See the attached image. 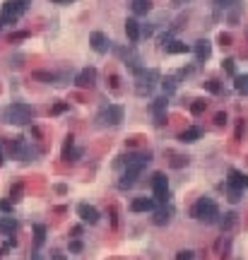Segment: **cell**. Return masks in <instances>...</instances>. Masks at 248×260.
I'll list each match as a JSON object with an SVG mask.
<instances>
[{"label":"cell","instance_id":"1","mask_svg":"<svg viewBox=\"0 0 248 260\" xmlns=\"http://www.w3.org/2000/svg\"><path fill=\"white\" fill-rule=\"evenodd\" d=\"M36 116V111H34L29 104H10V106L5 108V123H10V125H29Z\"/></svg>","mask_w":248,"mask_h":260},{"label":"cell","instance_id":"2","mask_svg":"<svg viewBox=\"0 0 248 260\" xmlns=\"http://www.w3.org/2000/svg\"><path fill=\"white\" fill-rule=\"evenodd\" d=\"M191 217L198 219V222H205V224H212L217 222V217H219V207L212 198H200L193 207H191Z\"/></svg>","mask_w":248,"mask_h":260},{"label":"cell","instance_id":"3","mask_svg":"<svg viewBox=\"0 0 248 260\" xmlns=\"http://www.w3.org/2000/svg\"><path fill=\"white\" fill-rule=\"evenodd\" d=\"M133 75H135V82H138V94H142V97L150 94L152 87L159 82V73H157L154 68H150V70H147V68H135Z\"/></svg>","mask_w":248,"mask_h":260},{"label":"cell","instance_id":"4","mask_svg":"<svg viewBox=\"0 0 248 260\" xmlns=\"http://www.w3.org/2000/svg\"><path fill=\"white\" fill-rule=\"evenodd\" d=\"M24 12H27V8L22 5L20 0H5L3 10H0V20H3V24H17Z\"/></svg>","mask_w":248,"mask_h":260},{"label":"cell","instance_id":"5","mask_svg":"<svg viewBox=\"0 0 248 260\" xmlns=\"http://www.w3.org/2000/svg\"><path fill=\"white\" fill-rule=\"evenodd\" d=\"M152 198L159 205H166V200H169V178H166V173L157 171L152 176Z\"/></svg>","mask_w":248,"mask_h":260},{"label":"cell","instance_id":"6","mask_svg":"<svg viewBox=\"0 0 248 260\" xmlns=\"http://www.w3.org/2000/svg\"><path fill=\"white\" fill-rule=\"evenodd\" d=\"M10 154L15 159H20V162H29V159H34L39 154V150H34L24 138H15V140H10Z\"/></svg>","mask_w":248,"mask_h":260},{"label":"cell","instance_id":"7","mask_svg":"<svg viewBox=\"0 0 248 260\" xmlns=\"http://www.w3.org/2000/svg\"><path fill=\"white\" fill-rule=\"evenodd\" d=\"M99 120L104 123V125H111V128H116L123 123V106L118 104H108L99 111Z\"/></svg>","mask_w":248,"mask_h":260},{"label":"cell","instance_id":"8","mask_svg":"<svg viewBox=\"0 0 248 260\" xmlns=\"http://www.w3.org/2000/svg\"><path fill=\"white\" fill-rule=\"evenodd\" d=\"M97 85V68H85L75 75V87L80 89H92Z\"/></svg>","mask_w":248,"mask_h":260},{"label":"cell","instance_id":"9","mask_svg":"<svg viewBox=\"0 0 248 260\" xmlns=\"http://www.w3.org/2000/svg\"><path fill=\"white\" fill-rule=\"evenodd\" d=\"M77 217L85 222V224H97L101 215H99V210L94 205H89V203H80L77 205Z\"/></svg>","mask_w":248,"mask_h":260},{"label":"cell","instance_id":"10","mask_svg":"<svg viewBox=\"0 0 248 260\" xmlns=\"http://www.w3.org/2000/svg\"><path fill=\"white\" fill-rule=\"evenodd\" d=\"M89 46H92V51H97V53H108V48H111L108 36L104 32H92L89 34Z\"/></svg>","mask_w":248,"mask_h":260},{"label":"cell","instance_id":"11","mask_svg":"<svg viewBox=\"0 0 248 260\" xmlns=\"http://www.w3.org/2000/svg\"><path fill=\"white\" fill-rule=\"evenodd\" d=\"M227 188H234V190H246L248 188V176L243 171H236V169H231L229 171V178H227Z\"/></svg>","mask_w":248,"mask_h":260},{"label":"cell","instance_id":"12","mask_svg":"<svg viewBox=\"0 0 248 260\" xmlns=\"http://www.w3.org/2000/svg\"><path fill=\"white\" fill-rule=\"evenodd\" d=\"M80 157H82V150H77L75 138H73V135H68V138H65V145H63V159L65 162H77Z\"/></svg>","mask_w":248,"mask_h":260},{"label":"cell","instance_id":"13","mask_svg":"<svg viewBox=\"0 0 248 260\" xmlns=\"http://www.w3.org/2000/svg\"><path fill=\"white\" fill-rule=\"evenodd\" d=\"M157 207V200L154 198H135L133 203H130V212H152Z\"/></svg>","mask_w":248,"mask_h":260},{"label":"cell","instance_id":"14","mask_svg":"<svg viewBox=\"0 0 248 260\" xmlns=\"http://www.w3.org/2000/svg\"><path fill=\"white\" fill-rule=\"evenodd\" d=\"M166 106H169V101L166 97H159L152 101V113H154V118H157V125H164V118H166Z\"/></svg>","mask_w":248,"mask_h":260},{"label":"cell","instance_id":"15","mask_svg":"<svg viewBox=\"0 0 248 260\" xmlns=\"http://www.w3.org/2000/svg\"><path fill=\"white\" fill-rule=\"evenodd\" d=\"M152 222H154L157 227H166V224L171 222V210L166 205L154 207V210H152Z\"/></svg>","mask_w":248,"mask_h":260},{"label":"cell","instance_id":"16","mask_svg":"<svg viewBox=\"0 0 248 260\" xmlns=\"http://www.w3.org/2000/svg\"><path fill=\"white\" fill-rule=\"evenodd\" d=\"M193 51H195V58L203 63V60H207V58L212 55V46H210V41H207V39H200V41L193 46Z\"/></svg>","mask_w":248,"mask_h":260},{"label":"cell","instance_id":"17","mask_svg":"<svg viewBox=\"0 0 248 260\" xmlns=\"http://www.w3.org/2000/svg\"><path fill=\"white\" fill-rule=\"evenodd\" d=\"M126 34H128V41L130 43H138L140 41V22L138 20H126Z\"/></svg>","mask_w":248,"mask_h":260},{"label":"cell","instance_id":"18","mask_svg":"<svg viewBox=\"0 0 248 260\" xmlns=\"http://www.w3.org/2000/svg\"><path fill=\"white\" fill-rule=\"evenodd\" d=\"M138 176H140L138 171L126 169V171H123V176H120V181H118V188H120V190H128V188H133V185L138 183Z\"/></svg>","mask_w":248,"mask_h":260},{"label":"cell","instance_id":"19","mask_svg":"<svg viewBox=\"0 0 248 260\" xmlns=\"http://www.w3.org/2000/svg\"><path fill=\"white\" fill-rule=\"evenodd\" d=\"M200 138H203V130L195 128V125H193V128H185L183 133H178V140L185 142V145H191V142H198Z\"/></svg>","mask_w":248,"mask_h":260},{"label":"cell","instance_id":"20","mask_svg":"<svg viewBox=\"0 0 248 260\" xmlns=\"http://www.w3.org/2000/svg\"><path fill=\"white\" fill-rule=\"evenodd\" d=\"M15 231H17V219L15 217H0V234L12 236Z\"/></svg>","mask_w":248,"mask_h":260},{"label":"cell","instance_id":"21","mask_svg":"<svg viewBox=\"0 0 248 260\" xmlns=\"http://www.w3.org/2000/svg\"><path fill=\"white\" fill-rule=\"evenodd\" d=\"M164 51L166 53H171V55H178V53H188L191 51V46L183 41H169L166 46H164Z\"/></svg>","mask_w":248,"mask_h":260},{"label":"cell","instance_id":"22","mask_svg":"<svg viewBox=\"0 0 248 260\" xmlns=\"http://www.w3.org/2000/svg\"><path fill=\"white\" fill-rule=\"evenodd\" d=\"M236 222H238L236 212H227V215L219 219V227H222V231H231V229L236 227Z\"/></svg>","mask_w":248,"mask_h":260},{"label":"cell","instance_id":"23","mask_svg":"<svg viewBox=\"0 0 248 260\" xmlns=\"http://www.w3.org/2000/svg\"><path fill=\"white\" fill-rule=\"evenodd\" d=\"M152 10V0H133V12L135 15H147Z\"/></svg>","mask_w":248,"mask_h":260},{"label":"cell","instance_id":"24","mask_svg":"<svg viewBox=\"0 0 248 260\" xmlns=\"http://www.w3.org/2000/svg\"><path fill=\"white\" fill-rule=\"evenodd\" d=\"M234 87H236L238 94H246L248 97V73L246 75H234Z\"/></svg>","mask_w":248,"mask_h":260},{"label":"cell","instance_id":"25","mask_svg":"<svg viewBox=\"0 0 248 260\" xmlns=\"http://www.w3.org/2000/svg\"><path fill=\"white\" fill-rule=\"evenodd\" d=\"M34 243L43 246L46 243V227L43 224H34Z\"/></svg>","mask_w":248,"mask_h":260},{"label":"cell","instance_id":"26","mask_svg":"<svg viewBox=\"0 0 248 260\" xmlns=\"http://www.w3.org/2000/svg\"><path fill=\"white\" fill-rule=\"evenodd\" d=\"M32 77L34 80H39V82H46V85L55 82V73H48V70H36Z\"/></svg>","mask_w":248,"mask_h":260},{"label":"cell","instance_id":"27","mask_svg":"<svg viewBox=\"0 0 248 260\" xmlns=\"http://www.w3.org/2000/svg\"><path fill=\"white\" fill-rule=\"evenodd\" d=\"M162 87H164V94H173L176 87H178V80H176V77H164Z\"/></svg>","mask_w":248,"mask_h":260},{"label":"cell","instance_id":"28","mask_svg":"<svg viewBox=\"0 0 248 260\" xmlns=\"http://www.w3.org/2000/svg\"><path fill=\"white\" fill-rule=\"evenodd\" d=\"M68 250H70L73 255H77V253H82V250H85V243H82L80 238H73V241L68 243Z\"/></svg>","mask_w":248,"mask_h":260},{"label":"cell","instance_id":"29","mask_svg":"<svg viewBox=\"0 0 248 260\" xmlns=\"http://www.w3.org/2000/svg\"><path fill=\"white\" fill-rule=\"evenodd\" d=\"M205 108H207V101H205V99H195L193 104H191V113H195V116H198V113H203Z\"/></svg>","mask_w":248,"mask_h":260},{"label":"cell","instance_id":"30","mask_svg":"<svg viewBox=\"0 0 248 260\" xmlns=\"http://www.w3.org/2000/svg\"><path fill=\"white\" fill-rule=\"evenodd\" d=\"M231 8H234V10H229V22H231V24H236L238 22V15H241V8H243V5H241V3H234V5H231Z\"/></svg>","mask_w":248,"mask_h":260},{"label":"cell","instance_id":"31","mask_svg":"<svg viewBox=\"0 0 248 260\" xmlns=\"http://www.w3.org/2000/svg\"><path fill=\"white\" fill-rule=\"evenodd\" d=\"M22 190H24V185L17 181V183L10 188V198H12V200H22Z\"/></svg>","mask_w":248,"mask_h":260},{"label":"cell","instance_id":"32","mask_svg":"<svg viewBox=\"0 0 248 260\" xmlns=\"http://www.w3.org/2000/svg\"><path fill=\"white\" fill-rule=\"evenodd\" d=\"M188 164V157H181V154H173L171 157V166L173 169H181V166H185Z\"/></svg>","mask_w":248,"mask_h":260},{"label":"cell","instance_id":"33","mask_svg":"<svg viewBox=\"0 0 248 260\" xmlns=\"http://www.w3.org/2000/svg\"><path fill=\"white\" fill-rule=\"evenodd\" d=\"M222 68H224V73H229V75H236V63H234V58H227V60L222 63Z\"/></svg>","mask_w":248,"mask_h":260},{"label":"cell","instance_id":"34","mask_svg":"<svg viewBox=\"0 0 248 260\" xmlns=\"http://www.w3.org/2000/svg\"><path fill=\"white\" fill-rule=\"evenodd\" d=\"M243 135H246V120L241 118L236 123V140H243Z\"/></svg>","mask_w":248,"mask_h":260},{"label":"cell","instance_id":"35","mask_svg":"<svg viewBox=\"0 0 248 260\" xmlns=\"http://www.w3.org/2000/svg\"><path fill=\"white\" fill-rule=\"evenodd\" d=\"M193 258H195L193 250H178L176 253V260H193Z\"/></svg>","mask_w":248,"mask_h":260},{"label":"cell","instance_id":"36","mask_svg":"<svg viewBox=\"0 0 248 260\" xmlns=\"http://www.w3.org/2000/svg\"><path fill=\"white\" fill-rule=\"evenodd\" d=\"M227 195H229V200H231V203H238V200H241V190H234V188H227Z\"/></svg>","mask_w":248,"mask_h":260},{"label":"cell","instance_id":"37","mask_svg":"<svg viewBox=\"0 0 248 260\" xmlns=\"http://www.w3.org/2000/svg\"><path fill=\"white\" fill-rule=\"evenodd\" d=\"M205 89H210L212 94H217V92H219V85H217V80H207V82H205Z\"/></svg>","mask_w":248,"mask_h":260},{"label":"cell","instance_id":"38","mask_svg":"<svg viewBox=\"0 0 248 260\" xmlns=\"http://www.w3.org/2000/svg\"><path fill=\"white\" fill-rule=\"evenodd\" d=\"M51 260H68V258H65V253L60 248H53L51 250Z\"/></svg>","mask_w":248,"mask_h":260},{"label":"cell","instance_id":"39","mask_svg":"<svg viewBox=\"0 0 248 260\" xmlns=\"http://www.w3.org/2000/svg\"><path fill=\"white\" fill-rule=\"evenodd\" d=\"M219 43H222V46H231V34H219Z\"/></svg>","mask_w":248,"mask_h":260},{"label":"cell","instance_id":"40","mask_svg":"<svg viewBox=\"0 0 248 260\" xmlns=\"http://www.w3.org/2000/svg\"><path fill=\"white\" fill-rule=\"evenodd\" d=\"M224 123H227V113H217V116H215V125H219V128H222Z\"/></svg>","mask_w":248,"mask_h":260},{"label":"cell","instance_id":"41","mask_svg":"<svg viewBox=\"0 0 248 260\" xmlns=\"http://www.w3.org/2000/svg\"><path fill=\"white\" fill-rule=\"evenodd\" d=\"M63 111H68V104H55V106L51 108V113H53V116L55 113H63Z\"/></svg>","mask_w":248,"mask_h":260},{"label":"cell","instance_id":"42","mask_svg":"<svg viewBox=\"0 0 248 260\" xmlns=\"http://www.w3.org/2000/svg\"><path fill=\"white\" fill-rule=\"evenodd\" d=\"M116 215H118V212H116V207H111V227H113V229L118 227V217H116Z\"/></svg>","mask_w":248,"mask_h":260},{"label":"cell","instance_id":"43","mask_svg":"<svg viewBox=\"0 0 248 260\" xmlns=\"http://www.w3.org/2000/svg\"><path fill=\"white\" fill-rule=\"evenodd\" d=\"M234 3H236V0H217V5H219V8H224V10H229Z\"/></svg>","mask_w":248,"mask_h":260},{"label":"cell","instance_id":"44","mask_svg":"<svg viewBox=\"0 0 248 260\" xmlns=\"http://www.w3.org/2000/svg\"><path fill=\"white\" fill-rule=\"evenodd\" d=\"M0 210H3V212H10L12 203H10V200H3V203H0Z\"/></svg>","mask_w":248,"mask_h":260},{"label":"cell","instance_id":"45","mask_svg":"<svg viewBox=\"0 0 248 260\" xmlns=\"http://www.w3.org/2000/svg\"><path fill=\"white\" fill-rule=\"evenodd\" d=\"M27 36H29L27 32H17V34H12V36H10V41H17V39H27Z\"/></svg>","mask_w":248,"mask_h":260},{"label":"cell","instance_id":"46","mask_svg":"<svg viewBox=\"0 0 248 260\" xmlns=\"http://www.w3.org/2000/svg\"><path fill=\"white\" fill-rule=\"evenodd\" d=\"M191 0H171V5L173 8H181V5H188Z\"/></svg>","mask_w":248,"mask_h":260},{"label":"cell","instance_id":"47","mask_svg":"<svg viewBox=\"0 0 248 260\" xmlns=\"http://www.w3.org/2000/svg\"><path fill=\"white\" fill-rule=\"evenodd\" d=\"M70 234H73V236H82V227H73Z\"/></svg>","mask_w":248,"mask_h":260},{"label":"cell","instance_id":"48","mask_svg":"<svg viewBox=\"0 0 248 260\" xmlns=\"http://www.w3.org/2000/svg\"><path fill=\"white\" fill-rule=\"evenodd\" d=\"M32 260H46V258H41L39 253H32Z\"/></svg>","mask_w":248,"mask_h":260},{"label":"cell","instance_id":"49","mask_svg":"<svg viewBox=\"0 0 248 260\" xmlns=\"http://www.w3.org/2000/svg\"><path fill=\"white\" fill-rule=\"evenodd\" d=\"M22 5H24V8H29V5H32V0H20Z\"/></svg>","mask_w":248,"mask_h":260},{"label":"cell","instance_id":"50","mask_svg":"<svg viewBox=\"0 0 248 260\" xmlns=\"http://www.w3.org/2000/svg\"><path fill=\"white\" fill-rule=\"evenodd\" d=\"M5 164V154H3V150H0V166Z\"/></svg>","mask_w":248,"mask_h":260},{"label":"cell","instance_id":"51","mask_svg":"<svg viewBox=\"0 0 248 260\" xmlns=\"http://www.w3.org/2000/svg\"><path fill=\"white\" fill-rule=\"evenodd\" d=\"M51 3H58V5H65V3H70V0H51Z\"/></svg>","mask_w":248,"mask_h":260},{"label":"cell","instance_id":"52","mask_svg":"<svg viewBox=\"0 0 248 260\" xmlns=\"http://www.w3.org/2000/svg\"><path fill=\"white\" fill-rule=\"evenodd\" d=\"M0 29H3V20H0Z\"/></svg>","mask_w":248,"mask_h":260}]
</instances>
